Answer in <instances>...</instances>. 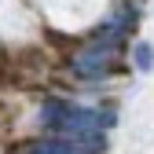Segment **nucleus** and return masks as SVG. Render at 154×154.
Wrapping results in <instances>:
<instances>
[{
    "instance_id": "1",
    "label": "nucleus",
    "mask_w": 154,
    "mask_h": 154,
    "mask_svg": "<svg viewBox=\"0 0 154 154\" xmlns=\"http://www.w3.org/2000/svg\"><path fill=\"white\" fill-rule=\"evenodd\" d=\"M114 106H81L66 99H48L41 106V125L51 136H70V140H103V132L114 128Z\"/></svg>"
},
{
    "instance_id": "2",
    "label": "nucleus",
    "mask_w": 154,
    "mask_h": 154,
    "mask_svg": "<svg viewBox=\"0 0 154 154\" xmlns=\"http://www.w3.org/2000/svg\"><path fill=\"white\" fill-rule=\"evenodd\" d=\"M114 66H118V44H106V41H92L88 48L70 55V73L81 81H103L114 73Z\"/></svg>"
},
{
    "instance_id": "3",
    "label": "nucleus",
    "mask_w": 154,
    "mask_h": 154,
    "mask_svg": "<svg viewBox=\"0 0 154 154\" xmlns=\"http://www.w3.org/2000/svg\"><path fill=\"white\" fill-rule=\"evenodd\" d=\"M132 66H136L140 73L154 70V48H150L147 41H136V44H132Z\"/></svg>"
}]
</instances>
